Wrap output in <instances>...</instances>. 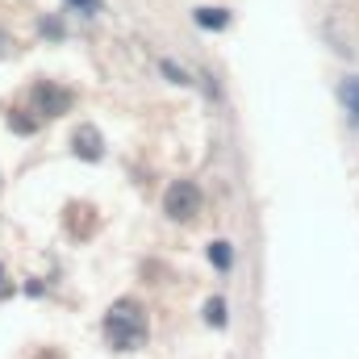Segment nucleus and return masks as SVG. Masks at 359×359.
Instances as JSON below:
<instances>
[{"instance_id": "7ed1b4c3", "label": "nucleus", "mask_w": 359, "mask_h": 359, "mask_svg": "<svg viewBox=\"0 0 359 359\" xmlns=\"http://www.w3.org/2000/svg\"><path fill=\"white\" fill-rule=\"evenodd\" d=\"M29 104H34V113H42V117H63V113L76 104V96L63 88V84L38 80V84L29 88Z\"/></svg>"}, {"instance_id": "39448f33", "label": "nucleus", "mask_w": 359, "mask_h": 359, "mask_svg": "<svg viewBox=\"0 0 359 359\" xmlns=\"http://www.w3.org/2000/svg\"><path fill=\"white\" fill-rule=\"evenodd\" d=\"M72 142H76V155H80V159H100V155H104V147H100V134H96L92 126H80Z\"/></svg>"}, {"instance_id": "f257e3e1", "label": "nucleus", "mask_w": 359, "mask_h": 359, "mask_svg": "<svg viewBox=\"0 0 359 359\" xmlns=\"http://www.w3.org/2000/svg\"><path fill=\"white\" fill-rule=\"evenodd\" d=\"M104 339L113 351H134L147 343V313L138 301H117L109 313H104Z\"/></svg>"}, {"instance_id": "20e7f679", "label": "nucleus", "mask_w": 359, "mask_h": 359, "mask_svg": "<svg viewBox=\"0 0 359 359\" xmlns=\"http://www.w3.org/2000/svg\"><path fill=\"white\" fill-rule=\"evenodd\" d=\"M192 21L201 25V29H230V8H213V4H201V8H192Z\"/></svg>"}, {"instance_id": "9d476101", "label": "nucleus", "mask_w": 359, "mask_h": 359, "mask_svg": "<svg viewBox=\"0 0 359 359\" xmlns=\"http://www.w3.org/2000/svg\"><path fill=\"white\" fill-rule=\"evenodd\" d=\"M67 4H72L76 13H84V17H96V13H100V0H67Z\"/></svg>"}, {"instance_id": "9b49d317", "label": "nucleus", "mask_w": 359, "mask_h": 359, "mask_svg": "<svg viewBox=\"0 0 359 359\" xmlns=\"http://www.w3.org/2000/svg\"><path fill=\"white\" fill-rule=\"evenodd\" d=\"M42 34H46V38H63L67 29H63L59 21H50V17H46V21H42Z\"/></svg>"}, {"instance_id": "423d86ee", "label": "nucleus", "mask_w": 359, "mask_h": 359, "mask_svg": "<svg viewBox=\"0 0 359 359\" xmlns=\"http://www.w3.org/2000/svg\"><path fill=\"white\" fill-rule=\"evenodd\" d=\"M339 100H343V109H347V117L359 126V76H347L343 84H339Z\"/></svg>"}, {"instance_id": "0eeeda50", "label": "nucleus", "mask_w": 359, "mask_h": 359, "mask_svg": "<svg viewBox=\"0 0 359 359\" xmlns=\"http://www.w3.org/2000/svg\"><path fill=\"white\" fill-rule=\"evenodd\" d=\"M209 264H213V268H217L222 276H226V271L234 268V243H226V238L209 243Z\"/></svg>"}, {"instance_id": "1a4fd4ad", "label": "nucleus", "mask_w": 359, "mask_h": 359, "mask_svg": "<svg viewBox=\"0 0 359 359\" xmlns=\"http://www.w3.org/2000/svg\"><path fill=\"white\" fill-rule=\"evenodd\" d=\"M159 72H163V76H168L172 84H192V76H188V72H184L180 63H172V59H163V63H159Z\"/></svg>"}, {"instance_id": "6e6552de", "label": "nucleus", "mask_w": 359, "mask_h": 359, "mask_svg": "<svg viewBox=\"0 0 359 359\" xmlns=\"http://www.w3.org/2000/svg\"><path fill=\"white\" fill-rule=\"evenodd\" d=\"M205 322H209V326H226V301H222V297H209V305H205Z\"/></svg>"}, {"instance_id": "f03ea898", "label": "nucleus", "mask_w": 359, "mask_h": 359, "mask_svg": "<svg viewBox=\"0 0 359 359\" xmlns=\"http://www.w3.org/2000/svg\"><path fill=\"white\" fill-rule=\"evenodd\" d=\"M163 213L172 222H192L201 213V188L192 180H172L168 192H163Z\"/></svg>"}]
</instances>
